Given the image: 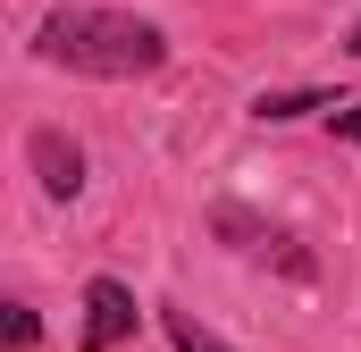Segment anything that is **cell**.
Masks as SVG:
<instances>
[{"instance_id":"obj_1","label":"cell","mask_w":361,"mask_h":352,"mask_svg":"<svg viewBox=\"0 0 361 352\" xmlns=\"http://www.w3.org/2000/svg\"><path fill=\"white\" fill-rule=\"evenodd\" d=\"M34 51L51 68H76V76H101V84H126V76H152L169 59V34L135 8H51L34 25Z\"/></svg>"},{"instance_id":"obj_2","label":"cell","mask_w":361,"mask_h":352,"mask_svg":"<svg viewBox=\"0 0 361 352\" xmlns=\"http://www.w3.org/2000/svg\"><path fill=\"white\" fill-rule=\"evenodd\" d=\"M135 319H143L135 294H126L118 277H92V285H85V336H76V344H85V352H118L126 336H135Z\"/></svg>"},{"instance_id":"obj_3","label":"cell","mask_w":361,"mask_h":352,"mask_svg":"<svg viewBox=\"0 0 361 352\" xmlns=\"http://www.w3.org/2000/svg\"><path fill=\"white\" fill-rule=\"evenodd\" d=\"M25 151H34V176H42V193H51V201H76V193H85V151H76L59 126H42Z\"/></svg>"},{"instance_id":"obj_4","label":"cell","mask_w":361,"mask_h":352,"mask_svg":"<svg viewBox=\"0 0 361 352\" xmlns=\"http://www.w3.org/2000/svg\"><path fill=\"white\" fill-rule=\"evenodd\" d=\"M169 344H177V352H235V344H219L193 310H169Z\"/></svg>"},{"instance_id":"obj_5","label":"cell","mask_w":361,"mask_h":352,"mask_svg":"<svg viewBox=\"0 0 361 352\" xmlns=\"http://www.w3.org/2000/svg\"><path fill=\"white\" fill-rule=\"evenodd\" d=\"M302 109H328L319 92H261L252 101V118H302Z\"/></svg>"},{"instance_id":"obj_6","label":"cell","mask_w":361,"mask_h":352,"mask_svg":"<svg viewBox=\"0 0 361 352\" xmlns=\"http://www.w3.org/2000/svg\"><path fill=\"white\" fill-rule=\"evenodd\" d=\"M34 336H42V327H34V310H25V302H8V352H34Z\"/></svg>"},{"instance_id":"obj_7","label":"cell","mask_w":361,"mask_h":352,"mask_svg":"<svg viewBox=\"0 0 361 352\" xmlns=\"http://www.w3.org/2000/svg\"><path fill=\"white\" fill-rule=\"evenodd\" d=\"M336 134H345V143L361 151V101H353V109H336Z\"/></svg>"},{"instance_id":"obj_8","label":"cell","mask_w":361,"mask_h":352,"mask_svg":"<svg viewBox=\"0 0 361 352\" xmlns=\"http://www.w3.org/2000/svg\"><path fill=\"white\" fill-rule=\"evenodd\" d=\"M345 51H353V59H361V17H353V34H345Z\"/></svg>"}]
</instances>
